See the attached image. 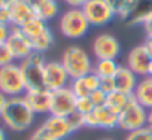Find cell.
I'll list each match as a JSON object with an SVG mask.
<instances>
[{
	"label": "cell",
	"instance_id": "6da1fadb",
	"mask_svg": "<svg viewBox=\"0 0 152 140\" xmlns=\"http://www.w3.org/2000/svg\"><path fill=\"white\" fill-rule=\"evenodd\" d=\"M2 121L5 127L11 128L12 131H26L34 124V112L26 101L24 96L21 97H11L6 103V107L2 113Z\"/></svg>",
	"mask_w": 152,
	"mask_h": 140
},
{
	"label": "cell",
	"instance_id": "7a4b0ae2",
	"mask_svg": "<svg viewBox=\"0 0 152 140\" xmlns=\"http://www.w3.org/2000/svg\"><path fill=\"white\" fill-rule=\"evenodd\" d=\"M61 63L72 79L82 78V76L91 73L93 67H94L90 54L84 48L76 46V45L67 46L64 49L63 57H61Z\"/></svg>",
	"mask_w": 152,
	"mask_h": 140
},
{
	"label": "cell",
	"instance_id": "3957f363",
	"mask_svg": "<svg viewBox=\"0 0 152 140\" xmlns=\"http://www.w3.org/2000/svg\"><path fill=\"white\" fill-rule=\"evenodd\" d=\"M45 64L46 60L43 54L33 52L26 60L20 61L27 91H42L46 90L45 85Z\"/></svg>",
	"mask_w": 152,
	"mask_h": 140
},
{
	"label": "cell",
	"instance_id": "277c9868",
	"mask_svg": "<svg viewBox=\"0 0 152 140\" xmlns=\"http://www.w3.org/2000/svg\"><path fill=\"white\" fill-rule=\"evenodd\" d=\"M0 91L5 96L21 97L27 93L26 81L20 63H12L5 67H0Z\"/></svg>",
	"mask_w": 152,
	"mask_h": 140
},
{
	"label": "cell",
	"instance_id": "5b68a950",
	"mask_svg": "<svg viewBox=\"0 0 152 140\" xmlns=\"http://www.w3.org/2000/svg\"><path fill=\"white\" fill-rule=\"evenodd\" d=\"M58 27H60V31H61V34L64 37L81 39V37H84L88 33L91 24L87 20V17L82 12V9L70 8L61 15Z\"/></svg>",
	"mask_w": 152,
	"mask_h": 140
},
{
	"label": "cell",
	"instance_id": "8992f818",
	"mask_svg": "<svg viewBox=\"0 0 152 140\" xmlns=\"http://www.w3.org/2000/svg\"><path fill=\"white\" fill-rule=\"evenodd\" d=\"M146 119H148V110L133 98L127 104V107L119 113L118 127L121 130L130 133V131L146 127Z\"/></svg>",
	"mask_w": 152,
	"mask_h": 140
},
{
	"label": "cell",
	"instance_id": "52a82bcc",
	"mask_svg": "<svg viewBox=\"0 0 152 140\" xmlns=\"http://www.w3.org/2000/svg\"><path fill=\"white\" fill-rule=\"evenodd\" d=\"M82 12L94 27L106 26L115 18V12L107 0H88L82 8Z\"/></svg>",
	"mask_w": 152,
	"mask_h": 140
},
{
	"label": "cell",
	"instance_id": "ba28073f",
	"mask_svg": "<svg viewBox=\"0 0 152 140\" xmlns=\"http://www.w3.org/2000/svg\"><path fill=\"white\" fill-rule=\"evenodd\" d=\"M91 49L97 60H116L121 54V43L113 34L100 33L94 37Z\"/></svg>",
	"mask_w": 152,
	"mask_h": 140
},
{
	"label": "cell",
	"instance_id": "9c48e42d",
	"mask_svg": "<svg viewBox=\"0 0 152 140\" xmlns=\"http://www.w3.org/2000/svg\"><path fill=\"white\" fill-rule=\"evenodd\" d=\"M36 131L51 140H66L73 133L66 116H58V115H51V113L40 124V127L36 128Z\"/></svg>",
	"mask_w": 152,
	"mask_h": 140
},
{
	"label": "cell",
	"instance_id": "30bf717a",
	"mask_svg": "<svg viewBox=\"0 0 152 140\" xmlns=\"http://www.w3.org/2000/svg\"><path fill=\"white\" fill-rule=\"evenodd\" d=\"M151 64H152V55L145 46V43L137 45L128 51L127 58H125V66L131 72H134L139 78L149 75Z\"/></svg>",
	"mask_w": 152,
	"mask_h": 140
},
{
	"label": "cell",
	"instance_id": "8fae6325",
	"mask_svg": "<svg viewBox=\"0 0 152 140\" xmlns=\"http://www.w3.org/2000/svg\"><path fill=\"white\" fill-rule=\"evenodd\" d=\"M76 96L70 87L51 91V115L69 116L76 110Z\"/></svg>",
	"mask_w": 152,
	"mask_h": 140
},
{
	"label": "cell",
	"instance_id": "7c38bea8",
	"mask_svg": "<svg viewBox=\"0 0 152 140\" xmlns=\"http://www.w3.org/2000/svg\"><path fill=\"white\" fill-rule=\"evenodd\" d=\"M85 118V127L87 128H102V130H113L118 127V118L119 115L109 109L106 104L96 107L93 112L84 115Z\"/></svg>",
	"mask_w": 152,
	"mask_h": 140
},
{
	"label": "cell",
	"instance_id": "4fadbf2b",
	"mask_svg": "<svg viewBox=\"0 0 152 140\" xmlns=\"http://www.w3.org/2000/svg\"><path fill=\"white\" fill-rule=\"evenodd\" d=\"M72 82L70 75L64 69L61 61H46L45 64V85L46 90L55 91L69 87Z\"/></svg>",
	"mask_w": 152,
	"mask_h": 140
},
{
	"label": "cell",
	"instance_id": "5bb4252c",
	"mask_svg": "<svg viewBox=\"0 0 152 140\" xmlns=\"http://www.w3.org/2000/svg\"><path fill=\"white\" fill-rule=\"evenodd\" d=\"M8 46L11 48L14 57H15V61H23L26 60L30 54H33V46H31V42L30 39L21 31V28L18 27H12L11 30V34L6 40Z\"/></svg>",
	"mask_w": 152,
	"mask_h": 140
},
{
	"label": "cell",
	"instance_id": "9a60e30c",
	"mask_svg": "<svg viewBox=\"0 0 152 140\" xmlns=\"http://www.w3.org/2000/svg\"><path fill=\"white\" fill-rule=\"evenodd\" d=\"M26 101L34 112V115H49L51 113V91H27L24 94Z\"/></svg>",
	"mask_w": 152,
	"mask_h": 140
},
{
	"label": "cell",
	"instance_id": "2e32d148",
	"mask_svg": "<svg viewBox=\"0 0 152 140\" xmlns=\"http://www.w3.org/2000/svg\"><path fill=\"white\" fill-rule=\"evenodd\" d=\"M113 82H115V88L118 91L133 96L136 85L139 82V76L134 72H131L125 64H119L116 73L113 76Z\"/></svg>",
	"mask_w": 152,
	"mask_h": 140
},
{
	"label": "cell",
	"instance_id": "e0dca14e",
	"mask_svg": "<svg viewBox=\"0 0 152 140\" xmlns=\"http://www.w3.org/2000/svg\"><path fill=\"white\" fill-rule=\"evenodd\" d=\"M9 9H11V18H12L11 26L12 27H18L20 28L26 23H28L30 20L37 17L34 9L26 2V0H18V2L14 3Z\"/></svg>",
	"mask_w": 152,
	"mask_h": 140
},
{
	"label": "cell",
	"instance_id": "ac0fdd59",
	"mask_svg": "<svg viewBox=\"0 0 152 140\" xmlns=\"http://www.w3.org/2000/svg\"><path fill=\"white\" fill-rule=\"evenodd\" d=\"M133 98L146 110L152 109V78L149 75L139 78V82L133 93Z\"/></svg>",
	"mask_w": 152,
	"mask_h": 140
},
{
	"label": "cell",
	"instance_id": "d6986e66",
	"mask_svg": "<svg viewBox=\"0 0 152 140\" xmlns=\"http://www.w3.org/2000/svg\"><path fill=\"white\" fill-rule=\"evenodd\" d=\"M110 8L113 9L115 12V17L124 20V21H128V18L133 15L139 0H107Z\"/></svg>",
	"mask_w": 152,
	"mask_h": 140
},
{
	"label": "cell",
	"instance_id": "ffe728a7",
	"mask_svg": "<svg viewBox=\"0 0 152 140\" xmlns=\"http://www.w3.org/2000/svg\"><path fill=\"white\" fill-rule=\"evenodd\" d=\"M152 12V0H139V3L133 12V15L128 18V26H143L146 18Z\"/></svg>",
	"mask_w": 152,
	"mask_h": 140
},
{
	"label": "cell",
	"instance_id": "44dd1931",
	"mask_svg": "<svg viewBox=\"0 0 152 140\" xmlns=\"http://www.w3.org/2000/svg\"><path fill=\"white\" fill-rule=\"evenodd\" d=\"M131 100H133V96L131 94H125V93H121V91L115 90L113 93L107 94V97H106V106L119 115L127 107V104Z\"/></svg>",
	"mask_w": 152,
	"mask_h": 140
},
{
	"label": "cell",
	"instance_id": "7402d4cb",
	"mask_svg": "<svg viewBox=\"0 0 152 140\" xmlns=\"http://www.w3.org/2000/svg\"><path fill=\"white\" fill-rule=\"evenodd\" d=\"M119 64L116 60H97L94 67H93V72L100 78V79H104V78H113L116 70H118Z\"/></svg>",
	"mask_w": 152,
	"mask_h": 140
},
{
	"label": "cell",
	"instance_id": "603a6c76",
	"mask_svg": "<svg viewBox=\"0 0 152 140\" xmlns=\"http://www.w3.org/2000/svg\"><path fill=\"white\" fill-rule=\"evenodd\" d=\"M58 11H60V6H58L57 0H42L40 5L34 9L36 15L43 21L54 20L58 15Z\"/></svg>",
	"mask_w": 152,
	"mask_h": 140
},
{
	"label": "cell",
	"instance_id": "cb8c5ba5",
	"mask_svg": "<svg viewBox=\"0 0 152 140\" xmlns=\"http://www.w3.org/2000/svg\"><path fill=\"white\" fill-rule=\"evenodd\" d=\"M30 42H31V46H33V51L34 52L43 54V52H46L52 46V43H54V34L51 33V30L48 27L45 31H42L36 37L30 39Z\"/></svg>",
	"mask_w": 152,
	"mask_h": 140
},
{
	"label": "cell",
	"instance_id": "d4e9b609",
	"mask_svg": "<svg viewBox=\"0 0 152 140\" xmlns=\"http://www.w3.org/2000/svg\"><path fill=\"white\" fill-rule=\"evenodd\" d=\"M21 28V31L28 37V39H33V37H36L37 34H40L42 31H45L46 28H48V26H46V21H43V20H40L39 17H34L33 20H30L28 23H26L23 27H20Z\"/></svg>",
	"mask_w": 152,
	"mask_h": 140
},
{
	"label": "cell",
	"instance_id": "484cf974",
	"mask_svg": "<svg viewBox=\"0 0 152 140\" xmlns=\"http://www.w3.org/2000/svg\"><path fill=\"white\" fill-rule=\"evenodd\" d=\"M70 90L73 91V94L76 96V98H84V97H90V94L93 93L90 88H88V85H87V82H85V79H84V76L82 78H76V79H72V82H70Z\"/></svg>",
	"mask_w": 152,
	"mask_h": 140
},
{
	"label": "cell",
	"instance_id": "4316f807",
	"mask_svg": "<svg viewBox=\"0 0 152 140\" xmlns=\"http://www.w3.org/2000/svg\"><path fill=\"white\" fill-rule=\"evenodd\" d=\"M66 118H67L69 125H70V128H72L73 133L78 131V130H81L82 127H85V118H84V115L79 113L78 110L72 112V113H70L69 116H66Z\"/></svg>",
	"mask_w": 152,
	"mask_h": 140
},
{
	"label": "cell",
	"instance_id": "83f0119b",
	"mask_svg": "<svg viewBox=\"0 0 152 140\" xmlns=\"http://www.w3.org/2000/svg\"><path fill=\"white\" fill-rule=\"evenodd\" d=\"M15 63V57L11 51V48L8 46V43H0V67H5L8 64Z\"/></svg>",
	"mask_w": 152,
	"mask_h": 140
},
{
	"label": "cell",
	"instance_id": "f1b7e54d",
	"mask_svg": "<svg viewBox=\"0 0 152 140\" xmlns=\"http://www.w3.org/2000/svg\"><path fill=\"white\" fill-rule=\"evenodd\" d=\"M124 140H152V130H149L148 127H143V128L130 131Z\"/></svg>",
	"mask_w": 152,
	"mask_h": 140
},
{
	"label": "cell",
	"instance_id": "f546056e",
	"mask_svg": "<svg viewBox=\"0 0 152 140\" xmlns=\"http://www.w3.org/2000/svg\"><path fill=\"white\" fill-rule=\"evenodd\" d=\"M96 109V106L93 104V101L90 100V97H84V98H78L76 100V110L82 115H87L90 112H93Z\"/></svg>",
	"mask_w": 152,
	"mask_h": 140
},
{
	"label": "cell",
	"instance_id": "4dcf8cb0",
	"mask_svg": "<svg viewBox=\"0 0 152 140\" xmlns=\"http://www.w3.org/2000/svg\"><path fill=\"white\" fill-rule=\"evenodd\" d=\"M106 97H107V94L103 93L100 88L96 90V91H93V93L90 94V100L93 101V104H94L96 107L104 106V104H106Z\"/></svg>",
	"mask_w": 152,
	"mask_h": 140
},
{
	"label": "cell",
	"instance_id": "1f68e13d",
	"mask_svg": "<svg viewBox=\"0 0 152 140\" xmlns=\"http://www.w3.org/2000/svg\"><path fill=\"white\" fill-rule=\"evenodd\" d=\"M100 90L106 94H110L113 93L116 88H115V82H113V78H104V79H100Z\"/></svg>",
	"mask_w": 152,
	"mask_h": 140
},
{
	"label": "cell",
	"instance_id": "d6a6232c",
	"mask_svg": "<svg viewBox=\"0 0 152 140\" xmlns=\"http://www.w3.org/2000/svg\"><path fill=\"white\" fill-rule=\"evenodd\" d=\"M0 23H2V24H8V26H11L12 18H11V9H9V8H3V6H0Z\"/></svg>",
	"mask_w": 152,
	"mask_h": 140
},
{
	"label": "cell",
	"instance_id": "836d02e7",
	"mask_svg": "<svg viewBox=\"0 0 152 140\" xmlns=\"http://www.w3.org/2000/svg\"><path fill=\"white\" fill-rule=\"evenodd\" d=\"M11 30H12V26L0 23V43H5L8 40V37L11 34Z\"/></svg>",
	"mask_w": 152,
	"mask_h": 140
},
{
	"label": "cell",
	"instance_id": "e575fe53",
	"mask_svg": "<svg viewBox=\"0 0 152 140\" xmlns=\"http://www.w3.org/2000/svg\"><path fill=\"white\" fill-rule=\"evenodd\" d=\"M67 3L69 8H73V9H82L84 5L88 2V0H64Z\"/></svg>",
	"mask_w": 152,
	"mask_h": 140
},
{
	"label": "cell",
	"instance_id": "d590c367",
	"mask_svg": "<svg viewBox=\"0 0 152 140\" xmlns=\"http://www.w3.org/2000/svg\"><path fill=\"white\" fill-rule=\"evenodd\" d=\"M143 28H145V31H146V36H152V12H151V15L146 18V21H145V24H143Z\"/></svg>",
	"mask_w": 152,
	"mask_h": 140
},
{
	"label": "cell",
	"instance_id": "8d00e7d4",
	"mask_svg": "<svg viewBox=\"0 0 152 140\" xmlns=\"http://www.w3.org/2000/svg\"><path fill=\"white\" fill-rule=\"evenodd\" d=\"M8 100H9V97L5 96L2 91H0V116H2V113H3V110H5V107H6Z\"/></svg>",
	"mask_w": 152,
	"mask_h": 140
},
{
	"label": "cell",
	"instance_id": "74e56055",
	"mask_svg": "<svg viewBox=\"0 0 152 140\" xmlns=\"http://www.w3.org/2000/svg\"><path fill=\"white\" fill-rule=\"evenodd\" d=\"M30 140H51V139H48V137H45V136H42L40 133H37V131H34V133L31 134V137H30Z\"/></svg>",
	"mask_w": 152,
	"mask_h": 140
},
{
	"label": "cell",
	"instance_id": "f35d334b",
	"mask_svg": "<svg viewBox=\"0 0 152 140\" xmlns=\"http://www.w3.org/2000/svg\"><path fill=\"white\" fill-rule=\"evenodd\" d=\"M18 0H0V6H3V8H11L14 3H17Z\"/></svg>",
	"mask_w": 152,
	"mask_h": 140
},
{
	"label": "cell",
	"instance_id": "ab89813d",
	"mask_svg": "<svg viewBox=\"0 0 152 140\" xmlns=\"http://www.w3.org/2000/svg\"><path fill=\"white\" fill-rule=\"evenodd\" d=\"M146 127L149 130H152V109L148 110V119H146Z\"/></svg>",
	"mask_w": 152,
	"mask_h": 140
},
{
	"label": "cell",
	"instance_id": "60d3db41",
	"mask_svg": "<svg viewBox=\"0 0 152 140\" xmlns=\"http://www.w3.org/2000/svg\"><path fill=\"white\" fill-rule=\"evenodd\" d=\"M26 2H27V3H28V5L33 8V9H36V8L40 5V2H42V0H26Z\"/></svg>",
	"mask_w": 152,
	"mask_h": 140
},
{
	"label": "cell",
	"instance_id": "b9f144b4",
	"mask_svg": "<svg viewBox=\"0 0 152 140\" xmlns=\"http://www.w3.org/2000/svg\"><path fill=\"white\" fill-rule=\"evenodd\" d=\"M0 140H6V131L2 125H0Z\"/></svg>",
	"mask_w": 152,
	"mask_h": 140
},
{
	"label": "cell",
	"instance_id": "7bdbcfd3",
	"mask_svg": "<svg viewBox=\"0 0 152 140\" xmlns=\"http://www.w3.org/2000/svg\"><path fill=\"white\" fill-rule=\"evenodd\" d=\"M149 76L152 78V64H151V69H149Z\"/></svg>",
	"mask_w": 152,
	"mask_h": 140
},
{
	"label": "cell",
	"instance_id": "ee69618b",
	"mask_svg": "<svg viewBox=\"0 0 152 140\" xmlns=\"http://www.w3.org/2000/svg\"><path fill=\"white\" fill-rule=\"evenodd\" d=\"M100 140H113V139H109V137L106 139V137H104V139H100Z\"/></svg>",
	"mask_w": 152,
	"mask_h": 140
}]
</instances>
